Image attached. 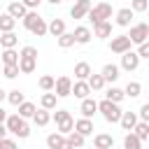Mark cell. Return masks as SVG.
<instances>
[{"instance_id":"6da1fadb","label":"cell","mask_w":149,"mask_h":149,"mask_svg":"<svg viewBox=\"0 0 149 149\" xmlns=\"http://www.w3.org/2000/svg\"><path fill=\"white\" fill-rule=\"evenodd\" d=\"M5 126H7V130L14 135V137H19V140H26L28 135H30V126L26 123V119L16 112V114H9L7 116V121H5Z\"/></svg>"},{"instance_id":"7a4b0ae2","label":"cell","mask_w":149,"mask_h":149,"mask_svg":"<svg viewBox=\"0 0 149 149\" xmlns=\"http://www.w3.org/2000/svg\"><path fill=\"white\" fill-rule=\"evenodd\" d=\"M98 112L102 114V119L107 121V123H119L121 121V114H123V109L119 107V102H112V100H100L98 102Z\"/></svg>"},{"instance_id":"3957f363","label":"cell","mask_w":149,"mask_h":149,"mask_svg":"<svg viewBox=\"0 0 149 149\" xmlns=\"http://www.w3.org/2000/svg\"><path fill=\"white\" fill-rule=\"evenodd\" d=\"M86 19H88L93 26L100 23V21H109V19H112V5H109V2H98V5H93Z\"/></svg>"},{"instance_id":"277c9868","label":"cell","mask_w":149,"mask_h":149,"mask_svg":"<svg viewBox=\"0 0 149 149\" xmlns=\"http://www.w3.org/2000/svg\"><path fill=\"white\" fill-rule=\"evenodd\" d=\"M128 37H130V42L133 44H142V42H147L149 40V23H133L130 26V33H128Z\"/></svg>"},{"instance_id":"5b68a950","label":"cell","mask_w":149,"mask_h":149,"mask_svg":"<svg viewBox=\"0 0 149 149\" xmlns=\"http://www.w3.org/2000/svg\"><path fill=\"white\" fill-rule=\"evenodd\" d=\"M130 47H133V42H130V37L128 35H116V37H112V42H109V51L112 54H126V51H130Z\"/></svg>"},{"instance_id":"8992f818","label":"cell","mask_w":149,"mask_h":149,"mask_svg":"<svg viewBox=\"0 0 149 149\" xmlns=\"http://www.w3.org/2000/svg\"><path fill=\"white\" fill-rule=\"evenodd\" d=\"M72 79L68 77V74H61L58 79H56V86H54V93L58 95V98H68V95H72Z\"/></svg>"},{"instance_id":"52a82bcc","label":"cell","mask_w":149,"mask_h":149,"mask_svg":"<svg viewBox=\"0 0 149 149\" xmlns=\"http://www.w3.org/2000/svg\"><path fill=\"white\" fill-rule=\"evenodd\" d=\"M140 61H142V58H140V54H137V51H133V49H130V51H126V54H121V68H123L126 72L137 70V68H140Z\"/></svg>"},{"instance_id":"ba28073f","label":"cell","mask_w":149,"mask_h":149,"mask_svg":"<svg viewBox=\"0 0 149 149\" xmlns=\"http://www.w3.org/2000/svg\"><path fill=\"white\" fill-rule=\"evenodd\" d=\"M91 7H93L91 0H74V5L70 7V16L72 19H86L88 12H91Z\"/></svg>"},{"instance_id":"9c48e42d","label":"cell","mask_w":149,"mask_h":149,"mask_svg":"<svg viewBox=\"0 0 149 149\" xmlns=\"http://www.w3.org/2000/svg\"><path fill=\"white\" fill-rule=\"evenodd\" d=\"M79 112H81V116L93 119V114L98 112V100H93L91 95H88V98H84V100H81V105H79Z\"/></svg>"},{"instance_id":"30bf717a","label":"cell","mask_w":149,"mask_h":149,"mask_svg":"<svg viewBox=\"0 0 149 149\" xmlns=\"http://www.w3.org/2000/svg\"><path fill=\"white\" fill-rule=\"evenodd\" d=\"M137 121H140V114H137V112H123V114H121L119 126H121L123 130H128V133H130V130L137 126Z\"/></svg>"},{"instance_id":"8fae6325","label":"cell","mask_w":149,"mask_h":149,"mask_svg":"<svg viewBox=\"0 0 149 149\" xmlns=\"http://www.w3.org/2000/svg\"><path fill=\"white\" fill-rule=\"evenodd\" d=\"M133 16H135V12H133L130 7H123V9H119V12H116V26H121V28H128V26H133Z\"/></svg>"},{"instance_id":"7c38bea8","label":"cell","mask_w":149,"mask_h":149,"mask_svg":"<svg viewBox=\"0 0 149 149\" xmlns=\"http://www.w3.org/2000/svg\"><path fill=\"white\" fill-rule=\"evenodd\" d=\"M72 93H74L79 100H84V98H88L93 91H91V86H88V81H86V79H77V81L72 84Z\"/></svg>"},{"instance_id":"4fadbf2b","label":"cell","mask_w":149,"mask_h":149,"mask_svg":"<svg viewBox=\"0 0 149 149\" xmlns=\"http://www.w3.org/2000/svg\"><path fill=\"white\" fill-rule=\"evenodd\" d=\"M74 130H77V133H81L84 137H88V135H93V130H95V128H93V121H91V119L81 116V119H77V121H74Z\"/></svg>"},{"instance_id":"5bb4252c","label":"cell","mask_w":149,"mask_h":149,"mask_svg":"<svg viewBox=\"0 0 149 149\" xmlns=\"http://www.w3.org/2000/svg\"><path fill=\"white\" fill-rule=\"evenodd\" d=\"M93 147L95 149H114V137L107 133H98L93 137Z\"/></svg>"},{"instance_id":"9a60e30c","label":"cell","mask_w":149,"mask_h":149,"mask_svg":"<svg viewBox=\"0 0 149 149\" xmlns=\"http://www.w3.org/2000/svg\"><path fill=\"white\" fill-rule=\"evenodd\" d=\"M7 12H9L14 19H23V16L28 14V7H26L21 0H14V2H9V5H7Z\"/></svg>"},{"instance_id":"2e32d148","label":"cell","mask_w":149,"mask_h":149,"mask_svg":"<svg viewBox=\"0 0 149 149\" xmlns=\"http://www.w3.org/2000/svg\"><path fill=\"white\" fill-rule=\"evenodd\" d=\"M109 35H112V21H100V23L93 26V37L105 40V37H109Z\"/></svg>"},{"instance_id":"e0dca14e","label":"cell","mask_w":149,"mask_h":149,"mask_svg":"<svg viewBox=\"0 0 149 149\" xmlns=\"http://www.w3.org/2000/svg\"><path fill=\"white\" fill-rule=\"evenodd\" d=\"M72 33H74V40H77V44H88V42H91V37H93L91 28H86V26H77Z\"/></svg>"},{"instance_id":"ac0fdd59","label":"cell","mask_w":149,"mask_h":149,"mask_svg":"<svg viewBox=\"0 0 149 149\" xmlns=\"http://www.w3.org/2000/svg\"><path fill=\"white\" fill-rule=\"evenodd\" d=\"M100 74L105 77V81H109V84H114V81L119 79V65H114V63H107V65H102V70H100Z\"/></svg>"},{"instance_id":"d6986e66","label":"cell","mask_w":149,"mask_h":149,"mask_svg":"<svg viewBox=\"0 0 149 149\" xmlns=\"http://www.w3.org/2000/svg\"><path fill=\"white\" fill-rule=\"evenodd\" d=\"M16 44H19V37H16L14 30H9V33H0V47H2V49H14Z\"/></svg>"},{"instance_id":"ffe728a7","label":"cell","mask_w":149,"mask_h":149,"mask_svg":"<svg viewBox=\"0 0 149 149\" xmlns=\"http://www.w3.org/2000/svg\"><path fill=\"white\" fill-rule=\"evenodd\" d=\"M19 68L23 74H33L37 70V58H28V56H21L19 58Z\"/></svg>"},{"instance_id":"44dd1931","label":"cell","mask_w":149,"mask_h":149,"mask_svg":"<svg viewBox=\"0 0 149 149\" xmlns=\"http://www.w3.org/2000/svg\"><path fill=\"white\" fill-rule=\"evenodd\" d=\"M91 74H93V70H91V65L86 61H79L74 65V79H88Z\"/></svg>"},{"instance_id":"7402d4cb","label":"cell","mask_w":149,"mask_h":149,"mask_svg":"<svg viewBox=\"0 0 149 149\" xmlns=\"http://www.w3.org/2000/svg\"><path fill=\"white\" fill-rule=\"evenodd\" d=\"M33 121H35V126H40V128H44L49 121H51V109H44V107H40L37 112H35V116H33Z\"/></svg>"},{"instance_id":"603a6c76","label":"cell","mask_w":149,"mask_h":149,"mask_svg":"<svg viewBox=\"0 0 149 149\" xmlns=\"http://www.w3.org/2000/svg\"><path fill=\"white\" fill-rule=\"evenodd\" d=\"M0 58H2V63H5V65H16V63H19V58H21V54H19L16 49H2Z\"/></svg>"},{"instance_id":"cb8c5ba5","label":"cell","mask_w":149,"mask_h":149,"mask_svg":"<svg viewBox=\"0 0 149 149\" xmlns=\"http://www.w3.org/2000/svg\"><path fill=\"white\" fill-rule=\"evenodd\" d=\"M56 102H58V95L51 91H44V95L40 98V107H44V109H56Z\"/></svg>"},{"instance_id":"d4e9b609","label":"cell","mask_w":149,"mask_h":149,"mask_svg":"<svg viewBox=\"0 0 149 149\" xmlns=\"http://www.w3.org/2000/svg\"><path fill=\"white\" fill-rule=\"evenodd\" d=\"M14 26H16V19L9 12L0 14V33H9V30H14Z\"/></svg>"},{"instance_id":"484cf974","label":"cell","mask_w":149,"mask_h":149,"mask_svg":"<svg viewBox=\"0 0 149 149\" xmlns=\"http://www.w3.org/2000/svg\"><path fill=\"white\" fill-rule=\"evenodd\" d=\"M63 33H65V21H63V19H51V21H49V35L61 37Z\"/></svg>"},{"instance_id":"4316f807","label":"cell","mask_w":149,"mask_h":149,"mask_svg":"<svg viewBox=\"0 0 149 149\" xmlns=\"http://www.w3.org/2000/svg\"><path fill=\"white\" fill-rule=\"evenodd\" d=\"M35 112H37V107H35V102H30V100H23V102L19 105V114H21L23 119H33Z\"/></svg>"},{"instance_id":"83f0119b","label":"cell","mask_w":149,"mask_h":149,"mask_svg":"<svg viewBox=\"0 0 149 149\" xmlns=\"http://www.w3.org/2000/svg\"><path fill=\"white\" fill-rule=\"evenodd\" d=\"M123 149H142V140L130 130V133H126V137H123Z\"/></svg>"},{"instance_id":"f1b7e54d","label":"cell","mask_w":149,"mask_h":149,"mask_svg":"<svg viewBox=\"0 0 149 149\" xmlns=\"http://www.w3.org/2000/svg\"><path fill=\"white\" fill-rule=\"evenodd\" d=\"M56 42H58V47H61V49H70V47H74V44H77L74 33H68V30H65L61 37H56Z\"/></svg>"},{"instance_id":"f546056e","label":"cell","mask_w":149,"mask_h":149,"mask_svg":"<svg viewBox=\"0 0 149 149\" xmlns=\"http://www.w3.org/2000/svg\"><path fill=\"white\" fill-rule=\"evenodd\" d=\"M105 98H107V100H112V102H121V100L126 98V91H123V88H119V86H109V88H107V93H105Z\"/></svg>"},{"instance_id":"4dcf8cb0","label":"cell","mask_w":149,"mask_h":149,"mask_svg":"<svg viewBox=\"0 0 149 149\" xmlns=\"http://www.w3.org/2000/svg\"><path fill=\"white\" fill-rule=\"evenodd\" d=\"M7 100H9V105L19 107V105L26 100V93H23L21 88H12V91H7Z\"/></svg>"},{"instance_id":"1f68e13d","label":"cell","mask_w":149,"mask_h":149,"mask_svg":"<svg viewBox=\"0 0 149 149\" xmlns=\"http://www.w3.org/2000/svg\"><path fill=\"white\" fill-rule=\"evenodd\" d=\"M65 137H68V135H63V133H58V130H56V133L47 135V147H49V149H58V147L65 142Z\"/></svg>"},{"instance_id":"d6a6232c","label":"cell","mask_w":149,"mask_h":149,"mask_svg":"<svg viewBox=\"0 0 149 149\" xmlns=\"http://www.w3.org/2000/svg\"><path fill=\"white\" fill-rule=\"evenodd\" d=\"M86 81H88L91 91H102V88H105V84H107V81H105V77H102V74H95V72H93Z\"/></svg>"},{"instance_id":"836d02e7","label":"cell","mask_w":149,"mask_h":149,"mask_svg":"<svg viewBox=\"0 0 149 149\" xmlns=\"http://www.w3.org/2000/svg\"><path fill=\"white\" fill-rule=\"evenodd\" d=\"M30 33H33L35 37H42V35H47V33H49V23H47V21L40 16V19H37V23L30 28Z\"/></svg>"},{"instance_id":"e575fe53","label":"cell","mask_w":149,"mask_h":149,"mask_svg":"<svg viewBox=\"0 0 149 149\" xmlns=\"http://www.w3.org/2000/svg\"><path fill=\"white\" fill-rule=\"evenodd\" d=\"M37 19H40L37 9H28V14H26V16L21 19V21H23V28H26V30H30V28H33V26L37 23Z\"/></svg>"},{"instance_id":"d590c367","label":"cell","mask_w":149,"mask_h":149,"mask_svg":"<svg viewBox=\"0 0 149 149\" xmlns=\"http://www.w3.org/2000/svg\"><path fill=\"white\" fill-rule=\"evenodd\" d=\"M123 91H126V98H137L142 93V84L140 81H128Z\"/></svg>"},{"instance_id":"8d00e7d4","label":"cell","mask_w":149,"mask_h":149,"mask_svg":"<svg viewBox=\"0 0 149 149\" xmlns=\"http://www.w3.org/2000/svg\"><path fill=\"white\" fill-rule=\"evenodd\" d=\"M133 133H135L142 142H144V140H149V123H147V121H137V126L133 128Z\"/></svg>"},{"instance_id":"74e56055","label":"cell","mask_w":149,"mask_h":149,"mask_svg":"<svg viewBox=\"0 0 149 149\" xmlns=\"http://www.w3.org/2000/svg\"><path fill=\"white\" fill-rule=\"evenodd\" d=\"M37 84H40V88H42V91H54V86H56V79H54L51 74H42Z\"/></svg>"},{"instance_id":"f35d334b","label":"cell","mask_w":149,"mask_h":149,"mask_svg":"<svg viewBox=\"0 0 149 149\" xmlns=\"http://www.w3.org/2000/svg\"><path fill=\"white\" fill-rule=\"evenodd\" d=\"M68 140H70V144H72L74 149H81V147H84V140H86V137H84L81 133L72 130V133H68Z\"/></svg>"},{"instance_id":"ab89813d","label":"cell","mask_w":149,"mask_h":149,"mask_svg":"<svg viewBox=\"0 0 149 149\" xmlns=\"http://www.w3.org/2000/svg\"><path fill=\"white\" fill-rule=\"evenodd\" d=\"M130 9L135 14H142V12L149 9V0H130Z\"/></svg>"},{"instance_id":"60d3db41","label":"cell","mask_w":149,"mask_h":149,"mask_svg":"<svg viewBox=\"0 0 149 149\" xmlns=\"http://www.w3.org/2000/svg\"><path fill=\"white\" fill-rule=\"evenodd\" d=\"M19 72H21L19 63H16V65H5V70H2V74H5L7 79H16V77H19Z\"/></svg>"},{"instance_id":"b9f144b4","label":"cell","mask_w":149,"mask_h":149,"mask_svg":"<svg viewBox=\"0 0 149 149\" xmlns=\"http://www.w3.org/2000/svg\"><path fill=\"white\" fill-rule=\"evenodd\" d=\"M56 128H58V133H63V135H68V133H72V130H74V119L70 116L68 121H63V123H58Z\"/></svg>"},{"instance_id":"7bdbcfd3","label":"cell","mask_w":149,"mask_h":149,"mask_svg":"<svg viewBox=\"0 0 149 149\" xmlns=\"http://www.w3.org/2000/svg\"><path fill=\"white\" fill-rule=\"evenodd\" d=\"M51 119H54V121H56V126H58V123H63V121H68V119H70V112H68V109H56V112L51 114Z\"/></svg>"},{"instance_id":"ee69618b","label":"cell","mask_w":149,"mask_h":149,"mask_svg":"<svg viewBox=\"0 0 149 149\" xmlns=\"http://www.w3.org/2000/svg\"><path fill=\"white\" fill-rule=\"evenodd\" d=\"M0 149H19V144H16L14 137H2L0 140Z\"/></svg>"},{"instance_id":"f6af8a7d","label":"cell","mask_w":149,"mask_h":149,"mask_svg":"<svg viewBox=\"0 0 149 149\" xmlns=\"http://www.w3.org/2000/svg\"><path fill=\"white\" fill-rule=\"evenodd\" d=\"M19 54H21V56H28V58H37V49H35V47H30V44H26Z\"/></svg>"},{"instance_id":"bcb514c9","label":"cell","mask_w":149,"mask_h":149,"mask_svg":"<svg viewBox=\"0 0 149 149\" xmlns=\"http://www.w3.org/2000/svg\"><path fill=\"white\" fill-rule=\"evenodd\" d=\"M137 54H140V58H147V61H149V40L137 47Z\"/></svg>"},{"instance_id":"7dc6e473","label":"cell","mask_w":149,"mask_h":149,"mask_svg":"<svg viewBox=\"0 0 149 149\" xmlns=\"http://www.w3.org/2000/svg\"><path fill=\"white\" fill-rule=\"evenodd\" d=\"M137 114H140V121H147V123H149V102H144Z\"/></svg>"},{"instance_id":"c3c4849f","label":"cell","mask_w":149,"mask_h":149,"mask_svg":"<svg viewBox=\"0 0 149 149\" xmlns=\"http://www.w3.org/2000/svg\"><path fill=\"white\" fill-rule=\"evenodd\" d=\"M21 2H23V5H26V7H28V9H37V7H40V2H42V0H21Z\"/></svg>"},{"instance_id":"681fc988","label":"cell","mask_w":149,"mask_h":149,"mask_svg":"<svg viewBox=\"0 0 149 149\" xmlns=\"http://www.w3.org/2000/svg\"><path fill=\"white\" fill-rule=\"evenodd\" d=\"M7 116H9V114H7V112L2 109V105H0V123H5V121H7Z\"/></svg>"},{"instance_id":"f907efd6","label":"cell","mask_w":149,"mask_h":149,"mask_svg":"<svg viewBox=\"0 0 149 149\" xmlns=\"http://www.w3.org/2000/svg\"><path fill=\"white\" fill-rule=\"evenodd\" d=\"M7 133H9V130H7V126H5V123H0V140H2V137H7Z\"/></svg>"},{"instance_id":"816d5d0a","label":"cell","mask_w":149,"mask_h":149,"mask_svg":"<svg viewBox=\"0 0 149 149\" xmlns=\"http://www.w3.org/2000/svg\"><path fill=\"white\" fill-rule=\"evenodd\" d=\"M58 149H74V147H72V144H70V140H68V137H65V142H63V144H61V147H58Z\"/></svg>"},{"instance_id":"f5cc1de1","label":"cell","mask_w":149,"mask_h":149,"mask_svg":"<svg viewBox=\"0 0 149 149\" xmlns=\"http://www.w3.org/2000/svg\"><path fill=\"white\" fill-rule=\"evenodd\" d=\"M2 100H7V91L0 86V105H2Z\"/></svg>"},{"instance_id":"db71d44e","label":"cell","mask_w":149,"mask_h":149,"mask_svg":"<svg viewBox=\"0 0 149 149\" xmlns=\"http://www.w3.org/2000/svg\"><path fill=\"white\" fill-rule=\"evenodd\" d=\"M47 2H51V5H61L63 0H47Z\"/></svg>"},{"instance_id":"11a10c76","label":"cell","mask_w":149,"mask_h":149,"mask_svg":"<svg viewBox=\"0 0 149 149\" xmlns=\"http://www.w3.org/2000/svg\"><path fill=\"white\" fill-rule=\"evenodd\" d=\"M147 14H149V9H147Z\"/></svg>"},{"instance_id":"9f6ffc18","label":"cell","mask_w":149,"mask_h":149,"mask_svg":"<svg viewBox=\"0 0 149 149\" xmlns=\"http://www.w3.org/2000/svg\"><path fill=\"white\" fill-rule=\"evenodd\" d=\"M81 149H84V147H81Z\"/></svg>"}]
</instances>
